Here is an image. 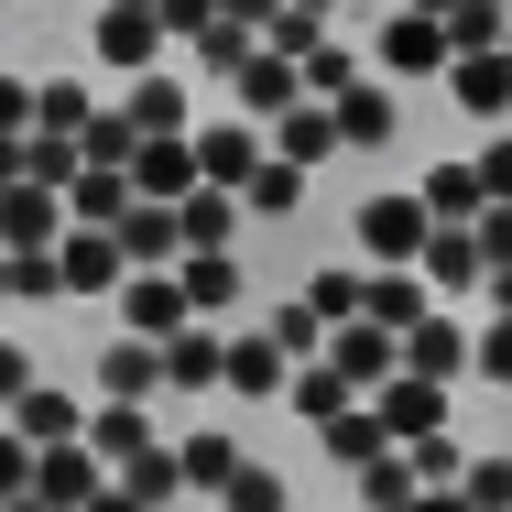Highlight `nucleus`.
<instances>
[{
    "instance_id": "7c9ffc66",
    "label": "nucleus",
    "mask_w": 512,
    "mask_h": 512,
    "mask_svg": "<svg viewBox=\"0 0 512 512\" xmlns=\"http://www.w3.org/2000/svg\"><path fill=\"white\" fill-rule=\"evenodd\" d=\"M349 404H360V393H349V371H338V360H306V371H295V414H306L316 436H327Z\"/></svg>"
},
{
    "instance_id": "13d9d810",
    "label": "nucleus",
    "mask_w": 512,
    "mask_h": 512,
    "mask_svg": "<svg viewBox=\"0 0 512 512\" xmlns=\"http://www.w3.org/2000/svg\"><path fill=\"white\" fill-rule=\"evenodd\" d=\"M0 306H11V251H0Z\"/></svg>"
},
{
    "instance_id": "412c9836",
    "label": "nucleus",
    "mask_w": 512,
    "mask_h": 512,
    "mask_svg": "<svg viewBox=\"0 0 512 512\" xmlns=\"http://www.w3.org/2000/svg\"><path fill=\"white\" fill-rule=\"evenodd\" d=\"M425 284H436V295H491V251H480V229H436Z\"/></svg>"
},
{
    "instance_id": "c9c22d12",
    "label": "nucleus",
    "mask_w": 512,
    "mask_h": 512,
    "mask_svg": "<svg viewBox=\"0 0 512 512\" xmlns=\"http://www.w3.org/2000/svg\"><path fill=\"white\" fill-rule=\"evenodd\" d=\"M120 491H131V502H142V512H164V502H186V458H175V447H153V458H142V469H120Z\"/></svg>"
},
{
    "instance_id": "58836bf2",
    "label": "nucleus",
    "mask_w": 512,
    "mask_h": 512,
    "mask_svg": "<svg viewBox=\"0 0 512 512\" xmlns=\"http://www.w3.org/2000/svg\"><path fill=\"white\" fill-rule=\"evenodd\" d=\"M88 164H109V175H131V164H142V131H131V109H99V120H88Z\"/></svg>"
},
{
    "instance_id": "e433bc0d",
    "label": "nucleus",
    "mask_w": 512,
    "mask_h": 512,
    "mask_svg": "<svg viewBox=\"0 0 512 512\" xmlns=\"http://www.w3.org/2000/svg\"><path fill=\"white\" fill-rule=\"evenodd\" d=\"M251 218H295V207H306V164H284V153H273V164H262V175H251Z\"/></svg>"
},
{
    "instance_id": "c756f323",
    "label": "nucleus",
    "mask_w": 512,
    "mask_h": 512,
    "mask_svg": "<svg viewBox=\"0 0 512 512\" xmlns=\"http://www.w3.org/2000/svg\"><path fill=\"white\" fill-rule=\"evenodd\" d=\"M88 120H99V99H88L77 77H44V99H33V131H44V142H88Z\"/></svg>"
},
{
    "instance_id": "bf43d9fd",
    "label": "nucleus",
    "mask_w": 512,
    "mask_h": 512,
    "mask_svg": "<svg viewBox=\"0 0 512 512\" xmlns=\"http://www.w3.org/2000/svg\"><path fill=\"white\" fill-rule=\"evenodd\" d=\"M295 11H316V22H327V11H338V0H295Z\"/></svg>"
},
{
    "instance_id": "de8ad7c7",
    "label": "nucleus",
    "mask_w": 512,
    "mask_h": 512,
    "mask_svg": "<svg viewBox=\"0 0 512 512\" xmlns=\"http://www.w3.org/2000/svg\"><path fill=\"white\" fill-rule=\"evenodd\" d=\"M480 382H502V393H512V316L480 327Z\"/></svg>"
},
{
    "instance_id": "20e7f679",
    "label": "nucleus",
    "mask_w": 512,
    "mask_h": 512,
    "mask_svg": "<svg viewBox=\"0 0 512 512\" xmlns=\"http://www.w3.org/2000/svg\"><path fill=\"white\" fill-rule=\"evenodd\" d=\"M327 360L349 371V393H360V404L404 382V338H393V327H371V316H360V327H338V338H327Z\"/></svg>"
},
{
    "instance_id": "aec40b11",
    "label": "nucleus",
    "mask_w": 512,
    "mask_h": 512,
    "mask_svg": "<svg viewBox=\"0 0 512 512\" xmlns=\"http://www.w3.org/2000/svg\"><path fill=\"white\" fill-rule=\"evenodd\" d=\"M120 109H131V131H142V142H186V77H164V66H153V77H131V88H120Z\"/></svg>"
},
{
    "instance_id": "f8f14e48",
    "label": "nucleus",
    "mask_w": 512,
    "mask_h": 512,
    "mask_svg": "<svg viewBox=\"0 0 512 512\" xmlns=\"http://www.w3.org/2000/svg\"><path fill=\"white\" fill-rule=\"evenodd\" d=\"M404 371H414V382H458V371H480V338H469L458 316L436 306V316H425V327L404 338Z\"/></svg>"
},
{
    "instance_id": "bb28decb",
    "label": "nucleus",
    "mask_w": 512,
    "mask_h": 512,
    "mask_svg": "<svg viewBox=\"0 0 512 512\" xmlns=\"http://www.w3.org/2000/svg\"><path fill=\"white\" fill-rule=\"evenodd\" d=\"M273 153H284V164H306V175H316V164H327V153H349V142H338V109H295V120H273Z\"/></svg>"
},
{
    "instance_id": "cd10ccee",
    "label": "nucleus",
    "mask_w": 512,
    "mask_h": 512,
    "mask_svg": "<svg viewBox=\"0 0 512 512\" xmlns=\"http://www.w3.org/2000/svg\"><path fill=\"white\" fill-rule=\"evenodd\" d=\"M175 284H186V306H197V316H229V306H240V251H186Z\"/></svg>"
},
{
    "instance_id": "680f3d73",
    "label": "nucleus",
    "mask_w": 512,
    "mask_h": 512,
    "mask_svg": "<svg viewBox=\"0 0 512 512\" xmlns=\"http://www.w3.org/2000/svg\"><path fill=\"white\" fill-rule=\"evenodd\" d=\"M502 11H512V0H502Z\"/></svg>"
},
{
    "instance_id": "393cba45",
    "label": "nucleus",
    "mask_w": 512,
    "mask_h": 512,
    "mask_svg": "<svg viewBox=\"0 0 512 512\" xmlns=\"http://www.w3.org/2000/svg\"><path fill=\"white\" fill-rule=\"evenodd\" d=\"M327 458H338L349 480H360L371 458H393V425H382V404H349V414H338V425H327Z\"/></svg>"
},
{
    "instance_id": "c03bdc74",
    "label": "nucleus",
    "mask_w": 512,
    "mask_h": 512,
    "mask_svg": "<svg viewBox=\"0 0 512 512\" xmlns=\"http://www.w3.org/2000/svg\"><path fill=\"white\" fill-rule=\"evenodd\" d=\"M262 44H273V55H295V66H306L316 44H338V33H327V22H316V11H284V22H273V33H262Z\"/></svg>"
},
{
    "instance_id": "473e14b6",
    "label": "nucleus",
    "mask_w": 512,
    "mask_h": 512,
    "mask_svg": "<svg viewBox=\"0 0 512 512\" xmlns=\"http://www.w3.org/2000/svg\"><path fill=\"white\" fill-rule=\"evenodd\" d=\"M414 502H425V480H414V458H404V447L360 469V512H414Z\"/></svg>"
},
{
    "instance_id": "f3484780",
    "label": "nucleus",
    "mask_w": 512,
    "mask_h": 512,
    "mask_svg": "<svg viewBox=\"0 0 512 512\" xmlns=\"http://www.w3.org/2000/svg\"><path fill=\"white\" fill-rule=\"evenodd\" d=\"M447 99L502 131V120H512V55H458V66H447Z\"/></svg>"
},
{
    "instance_id": "f257e3e1",
    "label": "nucleus",
    "mask_w": 512,
    "mask_h": 512,
    "mask_svg": "<svg viewBox=\"0 0 512 512\" xmlns=\"http://www.w3.org/2000/svg\"><path fill=\"white\" fill-rule=\"evenodd\" d=\"M349 229H360L371 273H425V251H436V207H425V197H371Z\"/></svg>"
},
{
    "instance_id": "423d86ee",
    "label": "nucleus",
    "mask_w": 512,
    "mask_h": 512,
    "mask_svg": "<svg viewBox=\"0 0 512 512\" xmlns=\"http://www.w3.org/2000/svg\"><path fill=\"white\" fill-rule=\"evenodd\" d=\"M197 186H207L197 131H186V142H142V164H131V197H142V207H186Z\"/></svg>"
},
{
    "instance_id": "f03ea898",
    "label": "nucleus",
    "mask_w": 512,
    "mask_h": 512,
    "mask_svg": "<svg viewBox=\"0 0 512 512\" xmlns=\"http://www.w3.org/2000/svg\"><path fill=\"white\" fill-rule=\"evenodd\" d=\"M186 327H207V316L186 306V284H175V273H131V284H120V338H153V349H175Z\"/></svg>"
},
{
    "instance_id": "6ab92c4d",
    "label": "nucleus",
    "mask_w": 512,
    "mask_h": 512,
    "mask_svg": "<svg viewBox=\"0 0 512 512\" xmlns=\"http://www.w3.org/2000/svg\"><path fill=\"white\" fill-rule=\"evenodd\" d=\"M393 131H404V109H393V77H360V88L338 99V142H349V153H382Z\"/></svg>"
},
{
    "instance_id": "603ef678",
    "label": "nucleus",
    "mask_w": 512,
    "mask_h": 512,
    "mask_svg": "<svg viewBox=\"0 0 512 512\" xmlns=\"http://www.w3.org/2000/svg\"><path fill=\"white\" fill-rule=\"evenodd\" d=\"M414 512H480V502H469V491H425Z\"/></svg>"
},
{
    "instance_id": "3c124183",
    "label": "nucleus",
    "mask_w": 512,
    "mask_h": 512,
    "mask_svg": "<svg viewBox=\"0 0 512 512\" xmlns=\"http://www.w3.org/2000/svg\"><path fill=\"white\" fill-rule=\"evenodd\" d=\"M218 11H229V22H251V33H273V22L295 11V0H218Z\"/></svg>"
},
{
    "instance_id": "49530a36",
    "label": "nucleus",
    "mask_w": 512,
    "mask_h": 512,
    "mask_svg": "<svg viewBox=\"0 0 512 512\" xmlns=\"http://www.w3.org/2000/svg\"><path fill=\"white\" fill-rule=\"evenodd\" d=\"M469 502H480V512H512V458H469Z\"/></svg>"
},
{
    "instance_id": "864d4df0",
    "label": "nucleus",
    "mask_w": 512,
    "mask_h": 512,
    "mask_svg": "<svg viewBox=\"0 0 512 512\" xmlns=\"http://www.w3.org/2000/svg\"><path fill=\"white\" fill-rule=\"evenodd\" d=\"M404 11H425V22H458V11H469V0H404Z\"/></svg>"
},
{
    "instance_id": "6e6552de",
    "label": "nucleus",
    "mask_w": 512,
    "mask_h": 512,
    "mask_svg": "<svg viewBox=\"0 0 512 512\" xmlns=\"http://www.w3.org/2000/svg\"><path fill=\"white\" fill-rule=\"evenodd\" d=\"M229 382V327H186L175 349H164V404H197Z\"/></svg>"
},
{
    "instance_id": "37998d69",
    "label": "nucleus",
    "mask_w": 512,
    "mask_h": 512,
    "mask_svg": "<svg viewBox=\"0 0 512 512\" xmlns=\"http://www.w3.org/2000/svg\"><path fill=\"white\" fill-rule=\"evenodd\" d=\"M33 99H44V88L0 66V142H33Z\"/></svg>"
},
{
    "instance_id": "5fc2aeb1",
    "label": "nucleus",
    "mask_w": 512,
    "mask_h": 512,
    "mask_svg": "<svg viewBox=\"0 0 512 512\" xmlns=\"http://www.w3.org/2000/svg\"><path fill=\"white\" fill-rule=\"evenodd\" d=\"M88 512H142V502H131V491H120V480H109V491H99V502H88Z\"/></svg>"
},
{
    "instance_id": "6e6d98bb",
    "label": "nucleus",
    "mask_w": 512,
    "mask_h": 512,
    "mask_svg": "<svg viewBox=\"0 0 512 512\" xmlns=\"http://www.w3.org/2000/svg\"><path fill=\"white\" fill-rule=\"evenodd\" d=\"M491 316H512V273H491Z\"/></svg>"
},
{
    "instance_id": "8fccbe9b",
    "label": "nucleus",
    "mask_w": 512,
    "mask_h": 512,
    "mask_svg": "<svg viewBox=\"0 0 512 512\" xmlns=\"http://www.w3.org/2000/svg\"><path fill=\"white\" fill-rule=\"evenodd\" d=\"M480 175H491V207H512V131H491V153H480Z\"/></svg>"
},
{
    "instance_id": "052dcab7",
    "label": "nucleus",
    "mask_w": 512,
    "mask_h": 512,
    "mask_svg": "<svg viewBox=\"0 0 512 512\" xmlns=\"http://www.w3.org/2000/svg\"><path fill=\"white\" fill-rule=\"evenodd\" d=\"M502 55H512V44H502Z\"/></svg>"
},
{
    "instance_id": "9d476101",
    "label": "nucleus",
    "mask_w": 512,
    "mask_h": 512,
    "mask_svg": "<svg viewBox=\"0 0 512 512\" xmlns=\"http://www.w3.org/2000/svg\"><path fill=\"white\" fill-rule=\"evenodd\" d=\"M153 447H164V436H153V404H99V414H88V458H99L109 480H120V469H142Z\"/></svg>"
},
{
    "instance_id": "f704fd0d",
    "label": "nucleus",
    "mask_w": 512,
    "mask_h": 512,
    "mask_svg": "<svg viewBox=\"0 0 512 512\" xmlns=\"http://www.w3.org/2000/svg\"><path fill=\"white\" fill-rule=\"evenodd\" d=\"M306 306L327 316V338H338V327H360V316H371V273H316Z\"/></svg>"
},
{
    "instance_id": "4be33fe9",
    "label": "nucleus",
    "mask_w": 512,
    "mask_h": 512,
    "mask_svg": "<svg viewBox=\"0 0 512 512\" xmlns=\"http://www.w3.org/2000/svg\"><path fill=\"white\" fill-rule=\"evenodd\" d=\"M11 425H22L33 447H88V404H77V393H55V382H33V404L11 414Z\"/></svg>"
},
{
    "instance_id": "1a4fd4ad",
    "label": "nucleus",
    "mask_w": 512,
    "mask_h": 512,
    "mask_svg": "<svg viewBox=\"0 0 512 512\" xmlns=\"http://www.w3.org/2000/svg\"><path fill=\"white\" fill-rule=\"evenodd\" d=\"M66 229H77V218H66L55 186H11V197H0V251H66Z\"/></svg>"
},
{
    "instance_id": "0eeeda50",
    "label": "nucleus",
    "mask_w": 512,
    "mask_h": 512,
    "mask_svg": "<svg viewBox=\"0 0 512 512\" xmlns=\"http://www.w3.org/2000/svg\"><path fill=\"white\" fill-rule=\"evenodd\" d=\"M414 197L436 207V229H480V218H491V175H480V153H447Z\"/></svg>"
},
{
    "instance_id": "b1692460",
    "label": "nucleus",
    "mask_w": 512,
    "mask_h": 512,
    "mask_svg": "<svg viewBox=\"0 0 512 512\" xmlns=\"http://www.w3.org/2000/svg\"><path fill=\"white\" fill-rule=\"evenodd\" d=\"M131 175H109V164H88V175H77V186H66V218H77V229H120V218H131Z\"/></svg>"
},
{
    "instance_id": "ddd939ff",
    "label": "nucleus",
    "mask_w": 512,
    "mask_h": 512,
    "mask_svg": "<svg viewBox=\"0 0 512 512\" xmlns=\"http://www.w3.org/2000/svg\"><path fill=\"white\" fill-rule=\"evenodd\" d=\"M99 393L109 404H164V349H153V338H109L99 349Z\"/></svg>"
},
{
    "instance_id": "5701e85b",
    "label": "nucleus",
    "mask_w": 512,
    "mask_h": 512,
    "mask_svg": "<svg viewBox=\"0 0 512 512\" xmlns=\"http://www.w3.org/2000/svg\"><path fill=\"white\" fill-rule=\"evenodd\" d=\"M425 316H436V284H425V273H371V327L414 338Z\"/></svg>"
},
{
    "instance_id": "a19ab883",
    "label": "nucleus",
    "mask_w": 512,
    "mask_h": 512,
    "mask_svg": "<svg viewBox=\"0 0 512 512\" xmlns=\"http://www.w3.org/2000/svg\"><path fill=\"white\" fill-rule=\"evenodd\" d=\"M33 469H44V447L22 425H0V502H33Z\"/></svg>"
},
{
    "instance_id": "c85d7f7f",
    "label": "nucleus",
    "mask_w": 512,
    "mask_h": 512,
    "mask_svg": "<svg viewBox=\"0 0 512 512\" xmlns=\"http://www.w3.org/2000/svg\"><path fill=\"white\" fill-rule=\"evenodd\" d=\"M175 218H186V251H229V240H240V218H251V207L229 197V186H197V197L175 207Z\"/></svg>"
},
{
    "instance_id": "2eb2a0df",
    "label": "nucleus",
    "mask_w": 512,
    "mask_h": 512,
    "mask_svg": "<svg viewBox=\"0 0 512 512\" xmlns=\"http://www.w3.org/2000/svg\"><path fill=\"white\" fill-rule=\"evenodd\" d=\"M120 284H131L120 229H66V295H120Z\"/></svg>"
},
{
    "instance_id": "39448f33",
    "label": "nucleus",
    "mask_w": 512,
    "mask_h": 512,
    "mask_svg": "<svg viewBox=\"0 0 512 512\" xmlns=\"http://www.w3.org/2000/svg\"><path fill=\"white\" fill-rule=\"evenodd\" d=\"M197 164H207V186L251 197V175L273 164V131H262V120H218V131H197Z\"/></svg>"
},
{
    "instance_id": "ea45409f",
    "label": "nucleus",
    "mask_w": 512,
    "mask_h": 512,
    "mask_svg": "<svg viewBox=\"0 0 512 512\" xmlns=\"http://www.w3.org/2000/svg\"><path fill=\"white\" fill-rule=\"evenodd\" d=\"M273 338L295 349V371H306V360H327V316H316L306 295H284V306H273Z\"/></svg>"
},
{
    "instance_id": "4468645a",
    "label": "nucleus",
    "mask_w": 512,
    "mask_h": 512,
    "mask_svg": "<svg viewBox=\"0 0 512 512\" xmlns=\"http://www.w3.org/2000/svg\"><path fill=\"white\" fill-rule=\"evenodd\" d=\"M164 44H175L164 11H99V66H120V77H153Z\"/></svg>"
},
{
    "instance_id": "4c0bfd02",
    "label": "nucleus",
    "mask_w": 512,
    "mask_h": 512,
    "mask_svg": "<svg viewBox=\"0 0 512 512\" xmlns=\"http://www.w3.org/2000/svg\"><path fill=\"white\" fill-rule=\"evenodd\" d=\"M66 295V251H11V306H55Z\"/></svg>"
},
{
    "instance_id": "79ce46f5",
    "label": "nucleus",
    "mask_w": 512,
    "mask_h": 512,
    "mask_svg": "<svg viewBox=\"0 0 512 512\" xmlns=\"http://www.w3.org/2000/svg\"><path fill=\"white\" fill-rule=\"evenodd\" d=\"M295 491H284V469H240L229 491H218V512H284Z\"/></svg>"
},
{
    "instance_id": "a18cd8bd",
    "label": "nucleus",
    "mask_w": 512,
    "mask_h": 512,
    "mask_svg": "<svg viewBox=\"0 0 512 512\" xmlns=\"http://www.w3.org/2000/svg\"><path fill=\"white\" fill-rule=\"evenodd\" d=\"M33 404V360H22V338H0V425Z\"/></svg>"
},
{
    "instance_id": "4d7b16f0",
    "label": "nucleus",
    "mask_w": 512,
    "mask_h": 512,
    "mask_svg": "<svg viewBox=\"0 0 512 512\" xmlns=\"http://www.w3.org/2000/svg\"><path fill=\"white\" fill-rule=\"evenodd\" d=\"M109 11H164V0H109Z\"/></svg>"
},
{
    "instance_id": "7ed1b4c3",
    "label": "nucleus",
    "mask_w": 512,
    "mask_h": 512,
    "mask_svg": "<svg viewBox=\"0 0 512 512\" xmlns=\"http://www.w3.org/2000/svg\"><path fill=\"white\" fill-rule=\"evenodd\" d=\"M447 66H458V44H447V22H425V11H393L382 44H371V77H447Z\"/></svg>"
},
{
    "instance_id": "a878e982",
    "label": "nucleus",
    "mask_w": 512,
    "mask_h": 512,
    "mask_svg": "<svg viewBox=\"0 0 512 512\" xmlns=\"http://www.w3.org/2000/svg\"><path fill=\"white\" fill-rule=\"evenodd\" d=\"M175 458H186V491H207V502H218V491H229V480H240V469H251V458H240V447H229V425H197V436H186V447H175Z\"/></svg>"
},
{
    "instance_id": "2f4dec72",
    "label": "nucleus",
    "mask_w": 512,
    "mask_h": 512,
    "mask_svg": "<svg viewBox=\"0 0 512 512\" xmlns=\"http://www.w3.org/2000/svg\"><path fill=\"white\" fill-rule=\"evenodd\" d=\"M251 55H262V33H251V22H229V11L197 33V66H207V77H229V88L251 77Z\"/></svg>"
},
{
    "instance_id": "09e8293b",
    "label": "nucleus",
    "mask_w": 512,
    "mask_h": 512,
    "mask_svg": "<svg viewBox=\"0 0 512 512\" xmlns=\"http://www.w3.org/2000/svg\"><path fill=\"white\" fill-rule=\"evenodd\" d=\"M207 22H218V0H164V33H175V44H197Z\"/></svg>"
},
{
    "instance_id": "a211bd4d",
    "label": "nucleus",
    "mask_w": 512,
    "mask_h": 512,
    "mask_svg": "<svg viewBox=\"0 0 512 512\" xmlns=\"http://www.w3.org/2000/svg\"><path fill=\"white\" fill-rule=\"evenodd\" d=\"M382 404V425H393V447H425V436H447V382H393V393H371Z\"/></svg>"
},
{
    "instance_id": "9b49d317",
    "label": "nucleus",
    "mask_w": 512,
    "mask_h": 512,
    "mask_svg": "<svg viewBox=\"0 0 512 512\" xmlns=\"http://www.w3.org/2000/svg\"><path fill=\"white\" fill-rule=\"evenodd\" d=\"M229 393H251V404L295 393V349H284L273 327H240V338H229Z\"/></svg>"
},
{
    "instance_id": "dca6fc26",
    "label": "nucleus",
    "mask_w": 512,
    "mask_h": 512,
    "mask_svg": "<svg viewBox=\"0 0 512 512\" xmlns=\"http://www.w3.org/2000/svg\"><path fill=\"white\" fill-rule=\"evenodd\" d=\"M109 491V469L88 458V447H44V469H33V502L44 512H88Z\"/></svg>"
},
{
    "instance_id": "72a5a7b5",
    "label": "nucleus",
    "mask_w": 512,
    "mask_h": 512,
    "mask_svg": "<svg viewBox=\"0 0 512 512\" xmlns=\"http://www.w3.org/2000/svg\"><path fill=\"white\" fill-rule=\"evenodd\" d=\"M360 77H371V55H349V44H316V55H306V99L316 109H338Z\"/></svg>"
}]
</instances>
